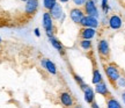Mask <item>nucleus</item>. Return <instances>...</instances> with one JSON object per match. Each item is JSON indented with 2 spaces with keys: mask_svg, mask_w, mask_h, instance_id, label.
<instances>
[{
  "mask_svg": "<svg viewBox=\"0 0 125 108\" xmlns=\"http://www.w3.org/2000/svg\"><path fill=\"white\" fill-rule=\"evenodd\" d=\"M59 100L65 108H72L74 106V99L68 92H62L59 94Z\"/></svg>",
  "mask_w": 125,
  "mask_h": 108,
  "instance_id": "nucleus-8",
  "label": "nucleus"
},
{
  "mask_svg": "<svg viewBox=\"0 0 125 108\" xmlns=\"http://www.w3.org/2000/svg\"><path fill=\"white\" fill-rule=\"evenodd\" d=\"M57 2H58V0H43V4L42 5H43V7H44V9L46 12H50Z\"/></svg>",
  "mask_w": 125,
  "mask_h": 108,
  "instance_id": "nucleus-20",
  "label": "nucleus"
},
{
  "mask_svg": "<svg viewBox=\"0 0 125 108\" xmlns=\"http://www.w3.org/2000/svg\"><path fill=\"white\" fill-rule=\"evenodd\" d=\"M122 100H123V102H124V105H125V91L122 93Z\"/></svg>",
  "mask_w": 125,
  "mask_h": 108,
  "instance_id": "nucleus-29",
  "label": "nucleus"
},
{
  "mask_svg": "<svg viewBox=\"0 0 125 108\" xmlns=\"http://www.w3.org/2000/svg\"><path fill=\"white\" fill-rule=\"evenodd\" d=\"M102 24L103 26H108V19H103V21H102Z\"/></svg>",
  "mask_w": 125,
  "mask_h": 108,
  "instance_id": "nucleus-27",
  "label": "nucleus"
},
{
  "mask_svg": "<svg viewBox=\"0 0 125 108\" xmlns=\"http://www.w3.org/2000/svg\"><path fill=\"white\" fill-rule=\"evenodd\" d=\"M82 9H83L86 15H88V16H93V18H96V19H98V16H100L98 8L96 6L95 0H87V2L85 4Z\"/></svg>",
  "mask_w": 125,
  "mask_h": 108,
  "instance_id": "nucleus-3",
  "label": "nucleus"
},
{
  "mask_svg": "<svg viewBox=\"0 0 125 108\" xmlns=\"http://www.w3.org/2000/svg\"><path fill=\"white\" fill-rule=\"evenodd\" d=\"M116 86L117 87H121V88H125V77L121 76V78H119L118 81H117Z\"/></svg>",
  "mask_w": 125,
  "mask_h": 108,
  "instance_id": "nucleus-23",
  "label": "nucleus"
},
{
  "mask_svg": "<svg viewBox=\"0 0 125 108\" xmlns=\"http://www.w3.org/2000/svg\"><path fill=\"white\" fill-rule=\"evenodd\" d=\"M73 78H74V80H75L76 84L79 85V87L81 88V91H85L86 88L89 86V85H87V84L85 83V80H83V79H82L79 74H76V73H73Z\"/></svg>",
  "mask_w": 125,
  "mask_h": 108,
  "instance_id": "nucleus-18",
  "label": "nucleus"
},
{
  "mask_svg": "<svg viewBox=\"0 0 125 108\" xmlns=\"http://www.w3.org/2000/svg\"><path fill=\"white\" fill-rule=\"evenodd\" d=\"M50 15L52 16V19H53V21H59L60 19H62V16L64 15V9H62V4H59V2H57V4L54 5L53 7H52V9L49 12Z\"/></svg>",
  "mask_w": 125,
  "mask_h": 108,
  "instance_id": "nucleus-11",
  "label": "nucleus"
},
{
  "mask_svg": "<svg viewBox=\"0 0 125 108\" xmlns=\"http://www.w3.org/2000/svg\"><path fill=\"white\" fill-rule=\"evenodd\" d=\"M97 52L104 59H108L110 56V45L105 38H101L97 42Z\"/></svg>",
  "mask_w": 125,
  "mask_h": 108,
  "instance_id": "nucleus-5",
  "label": "nucleus"
},
{
  "mask_svg": "<svg viewBox=\"0 0 125 108\" xmlns=\"http://www.w3.org/2000/svg\"><path fill=\"white\" fill-rule=\"evenodd\" d=\"M20 1H22V2H27L28 0H20Z\"/></svg>",
  "mask_w": 125,
  "mask_h": 108,
  "instance_id": "nucleus-31",
  "label": "nucleus"
},
{
  "mask_svg": "<svg viewBox=\"0 0 125 108\" xmlns=\"http://www.w3.org/2000/svg\"><path fill=\"white\" fill-rule=\"evenodd\" d=\"M105 105H107V108H123V106L121 105V102H119L116 98H112V96L107 98Z\"/></svg>",
  "mask_w": 125,
  "mask_h": 108,
  "instance_id": "nucleus-16",
  "label": "nucleus"
},
{
  "mask_svg": "<svg viewBox=\"0 0 125 108\" xmlns=\"http://www.w3.org/2000/svg\"><path fill=\"white\" fill-rule=\"evenodd\" d=\"M72 108H82V107H81L80 105H74V106H73Z\"/></svg>",
  "mask_w": 125,
  "mask_h": 108,
  "instance_id": "nucleus-30",
  "label": "nucleus"
},
{
  "mask_svg": "<svg viewBox=\"0 0 125 108\" xmlns=\"http://www.w3.org/2000/svg\"><path fill=\"white\" fill-rule=\"evenodd\" d=\"M101 81H103V78H102V73L98 69H94L93 70V77H92V83L94 85H97L100 84Z\"/></svg>",
  "mask_w": 125,
  "mask_h": 108,
  "instance_id": "nucleus-17",
  "label": "nucleus"
},
{
  "mask_svg": "<svg viewBox=\"0 0 125 108\" xmlns=\"http://www.w3.org/2000/svg\"><path fill=\"white\" fill-rule=\"evenodd\" d=\"M83 92V98H85V101L87 102V104H93L94 101H95V91H94L93 87H90V86H88L87 88H86L85 91H82Z\"/></svg>",
  "mask_w": 125,
  "mask_h": 108,
  "instance_id": "nucleus-14",
  "label": "nucleus"
},
{
  "mask_svg": "<svg viewBox=\"0 0 125 108\" xmlns=\"http://www.w3.org/2000/svg\"><path fill=\"white\" fill-rule=\"evenodd\" d=\"M65 18H66V14H64V15L62 16V19L59 20V23H60V24H62V23H64V21H65Z\"/></svg>",
  "mask_w": 125,
  "mask_h": 108,
  "instance_id": "nucleus-26",
  "label": "nucleus"
},
{
  "mask_svg": "<svg viewBox=\"0 0 125 108\" xmlns=\"http://www.w3.org/2000/svg\"><path fill=\"white\" fill-rule=\"evenodd\" d=\"M41 66L44 69L46 72H49L50 74H57V66H56V64L52 62V60H50L48 58H42L41 59Z\"/></svg>",
  "mask_w": 125,
  "mask_h": 108,
  "instance_id": "nucleus-9",
  "label": "nucleus"
},
{
  "mask_svg": "<svg viewBox=\"0 0 125 108\" xmlns=\"http://www.w3.org/2000/svg\"><path fill=\"white\" fill-rule=\"evenodd\" d=\"M49 42H50V44L52 45L60 55L64 54V45H62V43L56 37V36H52L51 38H49Z\"/></svg>",
  "mask_w": 125,
  "mask_h": 108,
  "instance_id": "nucleus-15",
  "label": "nucleus"
},
{
  "mask_svg": "<svg viewBox=\"0 0 125 108\" xmlns=\"http://www.w3.org/2000/svg\"><path fill=\"white\" fill-rule=\"evenodd\" d=\"M73 1V4H74V6L75 7H83L85 6V4L87 2V0H72Z\"/></svg>",
  "mask_w": 125,
  "mask_h": 108,
  "instance_id": "nucleus-22",
  "label": "nucleus"
},
{
  "mask_svg": "<svg viewBox=\"0 0 125 108\" xmlns=\"http://www.w3.org/2000/svg\"><path fill=\"white\" fill-rule=\"evenodd\" d=\"M80 26L81 27H83V28H93V29H97L98 26H100V21H98V19H96V18L85 15V18L82 19Z\"/></svg>",
  "mask_w": 125,
  "mask_h": 108,
  "instance_id": "nucleus-7",
  "label": "nucleus"
},
{
  "mask_svg": "<svg viewBox=\"0 0 125 108\" xmlns=\"http://www.w3.org/2000/svg\"><path fill=\"white\" fill-rule=\"evenodd\" d=\"M85 12L83 9L80 8V7H73V8L70 9V13H68V16L71 19V21L75 24H80L82 19L85 18Z\"/></svg>",
  "mask_w": 125,
  "mask_h": 108,
  "instance_id": "nucleus-4",
  "label": "nucleus"
},
{
  "mask_svg": "<svg viewBox=\"0 0 125 108\" xmlns=\"http://www.w3.org/2000/svg\"><path fill=\"white\" fill-rule=\"evenodd\" d=\"M90 107H92V108H101L100 106H98V104L96 102V101H94L93 104H90Z\"/></svg>",
  "mask_w": 125,
  "mask_h": 108,
  "instance_id": "nucleus-25",
  "label": "nucleus"
},
{
  "mask_svg": "<svg viewBox=\"0 0 125 108\" xmlns=\"http://www.w3.org/2000/svg\"><path fill=\"white\" fill-rule=\"evenodd\" d=\"M79 45H80V48L82 50L89 51V50L93 48V42H92V40H80Z\"/></svg>",
  "mask_w": 125,
  "mask_h": 108,
  "instance_id": "nucleus-19",
  "label": "nucleus"
},
{
  "mask_svg": "<svg viewBox=\"0 0 125 108\" xmlns=\"http://www.w3.org/2000/svg\"><path fill=\"white\" fill-rule=\"evenodd\" d=\"M70 0H58V2L59 4H67Z\"/></svg>",
  "mask_w": 125,
  "mask_h": 108,
  "instance_id": "nucleus-28",
  "label": "nucleus"
},
{
  "mask_svg": "<svg viewBox=\"0 0 125 108\" xmlns=\"http://www.w3.org/2000/svg\"><path fill=\"white\" fill-rule=\"evenodd\" d=\"M1 42H2V38H1V36H0V43H1Z\"/></svg>",
  "mask_w": 125,
  "mask_h": 108,
  "instance_id": "nucleus-32",
  "label": "nucleus"
},
{
  "mask_svg": "<svg viewBox=\"0 0 125 108\" xmlns=\"http://www.w3.org/2000/svg\"><path fill=\"white\" fill-rule=\"evenodd\" d=\"M97 30L93 28H81L80 29V40H93L96 36Z\"/></svg>",
  "mask_w": 125,
  "mask_h": 108,
  "instance_id": "nucleus-13",
  "label": "nucleus"
},
{
  "mask_svg": "<svg viewBox=\"0 0 125 108\" xmlns=\"http://www.w3.org/2000/svg\"><path fill=\"white\" fill-rule=\"evenodd\" d=\"M104 73L107 76L108 80L110 81L112 85L116 86L118 79L121 78V71H119V69H118L116 64L114 63L104 64Z\"/></svg>",
  "mask_w": 125,
  "mask_h": 108,
  "instance_id": "nucleus-1",
  "label": "nucleus"
},
{
  "mask_svg": "<svg viewBox=\"0 0 125 108\" xmlns=\"http://www.w3.org/2000/svg\"><path fill=\"white\" fill-rule=\"evenodd\" d=\"M0 51H1V48H0Z\"/></svg>",
  "mask_w": 125,
  "mask_h": 108,
  "instance_id": "nucleus-33",
  "label": "nucleus"
},
{
  "mask_svg": "<svg viewBox=\"0 0 125 108\" xmlns=\"http://www.w3.org/2000/svg\"><path fill=\"white\" fill-rule=\"evenodd\" d=\"M40 7V0H28L24 5V13L28 15H34Z\"/></svg>",
  "mask_w": 125,
  "mask_h": 108,
  "instance_id": "nucleus-10",
  "label": "nucleus"
},
{
  "mask_svg": "<svg viewBox=\"0 0 125 108\" xmlns=\"http://www.w3.org/2000/svg\"><path fill=\"white\" fill-rule=\"evenodd\" d=\"M34 34H35L36 37H41V32H40V28H35L34 29Z\"/></svg>",
  "mask_w": 125,
  "mask_h": 108,
  "instance_id": "nucleus-24",
  "label": "nucleus"
},
{
  "mask_svg": "<svg viewBox=\"0 0 125 108\" xmlns=\"http://www.w3.org/2000/svg\"><path fill=\"white\" fill-rule=\"evenodd\" d=\"M42 26L44 28L48 38H51L52 36H54V22L49 12H44L42 15Z\"/></svg>",
  "mask_w": 125,
  "mask_h": 108,
  "instance_id": "nucleus-2",
  "label": "nucleus"
},
{
  "mask_svg": "<svg viewBox=\"0 0 125 108\" xmlns=\"http://www.w3.org/2000/svg\"><path fill=\"white\" fill-rule=\"evenodd\" d=\"M94 91H95V93H96V94L102 95V96H104V98H109V96H111V95H110V91H109L107 84H105L104 81H101L100 84L95 85Z\"/></svg>",
  "mask_w": 125,
  "mask_h": 108,
  "instance_id": "nucleus-12",
  "label": "nucleus"
},
{
  "mask_svg": "<svg viewBox=\"0 0 125 108\" xmlns=\"http://www.w3.org/2000/svg\"><path fill=\"white\" fill-rule=\"evenodd\" d=\"M108 27L112 30H119L123 27V20L118 14H111L108 18Z\"/></svg>",
  "mask_w": 125,
  "mask_h": 108,
  "instance_id": "nucleus-6",
  "label": "nucleus"
},
{
  "mask_svg": "<svg viewBox=\"0 0 125 108\" xmlns=\"http://www.w3.org/2000/svg\"><path fill=\"white\" fill-rule=\"evenodd\" d=\"M101 8H102V12L104 15H108V14H109L111 7H110V5L108 2V0H101Z\"/></svg>",
  "mask_w": 125,
  "mask_h": 108,
  "instance_id": "nucleus-21",
  "label": "nucleus"
}]
</instances>
